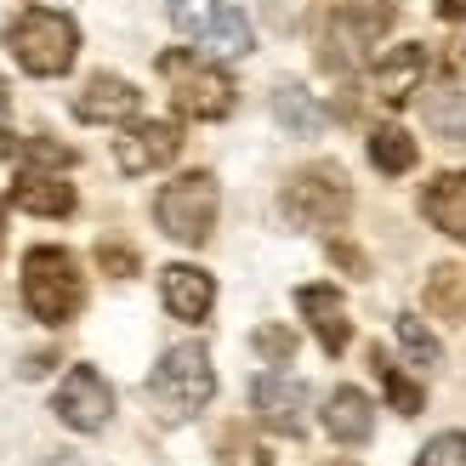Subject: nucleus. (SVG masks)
Listing matches in <instances>:
<instances>
[{
    "label": "nucleus",
    "mask_w": 466,
    "mask_h": 466,
    "mask_svg": "<svg viewBox=\"0 0 466 466\" xmlns=\"http://www.w3.org/2000/svg\"><path fill=\"white\" fill-rule=\"evenodd\" d=\"M6 52L17 57L23 75L57 80L80 57V23L68 17V12H57V6H23L6 23Z\"/></svg>",
    "instance_id": "f257e3e1"
},
{
    "label": "nucleus",
    "mask_w": 466,
    "mask_h": 466,
    "mask_svg": "<svg viewBox=\"0 0 466 466\" xmlns=\"http://www.w3.org/2000/svg\"><path fill=\"white\" fill-rule=\"evenodd\" d=\"M23 308H29V319L52 324V330L86 308L80 262L63 245H35L29 256H23Z\"/></svg>",
    "instance_id": "f03ea898"
},
{
    "label": "nucleus",
    "mask_w": 466,
    "mask_h": 466,
    "mask_svg": "<svg viewBox=\"0 0 466 466\" xmlns=\"http://www.w3.org/2000/svg\"><path fill=\"white\" fill-rule=\"evenodd\" d=\"M217 392V370H211V353L199 341H182V347H166V359L154 364L148 376V399L159 404V415L177 427V421H194V415L211 404Z\"/></svg>",
    "instance_id": "7ed1b4c3"
},
{
    "label": "nucleus",
    "mask_w": 466,
    "mask_h": 466,
    "mask_svg": "<svg viewBox=\"0 0 466 466\" xmlns=\"http://www.w3.org/2000/svg\"><path fill=\"white\" fill-rule=\"evenodd\" d=\"M279 211H285L290 228H308V233H330L347 222L353 211V188H347V171L319 159V166H301L285 188H279Z\"/></svg>",
    "instance_id": "20e7f679"
},
{
    "label": "nucleus",
    "mask_w": 466,
    "mask_h": 466,
    "mask_svg": "<svg viewBox=\"0 0 466 466\" xmlns=\"http://www.w3.org/2000/svg\"><path fill=\"white\" fill-rule=\"evenodd\" d=\"M159 75L171 86V103L177 114H188V120H228L233 114V75L205 57V52H166L159 57Z\"/></svg>",
    "instance_id": "39448f33"
},
{
    "label": "nucleus",
    "mask_w": 466,
    "mask_h": 466,
    "mask_svg": "<svg viewBox=\"0 0 466 466\" xmlns=\"http://www.w3.org/2000/svg\"><path fill=\"white\" fill-rule=\"evenodd\" d=\"M217 205H222V188L211 171H182L177 182H166L154 194V222L177 245H205L217 228Z\"/></svg>",
    "instance_id": "423d86ee"
},
{
    "label": "nucleus",
    "mask_w": 466,
    "mask_h": 466,
    "mask_svg": "<svg viewBox=\"0 0 466 466\" xmlns=\"http://www.w3.org/2000/svg\"><path fill=\"white\" fill-rule=\"evenodd\" d=\"M171 29L182 40H194V52L205 57H245L256 35H250V17L228 0H171Z\"/></svg>",
    "instance_id": "0eeeda50"
},
{
    "label": "nucleus",
    "mask_w": 466,
    "mask_h": 466,
    "mask_svg": "<svg viewBox=\"0 0 466 466\" xmlns=\"http://www.w3.org/2000/svg\"><path fill=\"white\" fill-rule=\"evenodd\" d=\"M57 421L63 427H75V432H103L108 427V415H114V387L97 364H75L68 376L57 381Z\"/></svg>",
    "instance_id": "6e6552de"
},
{
    "label": "nucleus",
    "mask_w": 466,
    "mask_h": 466,
    "mask_svg": "<svg viewBox=\"0 0 466 466\" xmlns=\"http://www.w3.org/2000/svg\"><path fill=\"white\" fill-rule=\"evenodd\" d=\"M177 154H182V126L177 120H131L120 137H114V166L126 177L166 171Z\"/></svg>",
    "instance_id": "1a4fd4ad"
},
{
    "label": "nucleus",
    "mask_w": 466,
    "mask_h": 466,
    "mask_svg": "<svg viewBox=\"0 0 466 466\" xmlns=\"http://www.w3.org/2000/svg\"><path fill=\"white\" fill-rule=\"evenodd\" d=\"M250 410L268 432H285V438L308 432V387L285 376V370H268V376L250 381Z\"/></svg>",
    "instance_id": "9d476101"
},
{
    "label": "nucleus",
    "mask_w": 466,
    "mask_h": 466,
    "mask_svg": "<svg viewBox=\"0 0 466 466\" xmlns=\"http://www.w3.org/2000/svg\"><path fill=\"white\" fill-rule=\"evenodd\" d=\"M392 29V0H341L330 12V63L341 57H359L364 46H376L381 35Z\"/></svg>",
    "instance_id": "9b49d317"
},
{
    "label": "nucleus",
    "mask_w": 466,
    "mask_h": 466,
    "mask_svg": "<svg viewBox=\"0 0 466 466\" xmlns=\"http://www.w3.org/2000/svg\"><path fill=\"white\" fill-rule=\"evenodd\" d=\"M159 301H166V313L182 319V324H205L217 308V279L194 268V262H171L159 273Z\"/></svg>",
    "instance_id": "f8f14e48"
},
{
    "label": "nucleus",
    "mask_w": 466,
    "mask_h": 466,
    "mask_svg": "<svg viewBox=\"0 0 466 466\" xmlns=\"http://www.w3.org/2000/svg\"><path fill=\"white\" fill-rule=\"evenodd\" d=\"M296 313L308 319V330L319 336V347L330 359L347 353V341H353V319H347V301L336 285H301L296 290Z\"/></svg>",
    "instance_id": "ddd939ff"
},
{
    "label": "nucleus",
    "mask_w": 466,
    "mask_h": 466,
    "mask_svg": "<svg viewBox=\"0 0 466 466\" xmlns=\"http://www.w3.org/2000/svg\"><path fill=\"white\" fill-rule=\"evenodd\" d=\"M421 80H427V46H415V40L392 46V52H381L370 63V86H376V97L387 108H404L421 91Z\"/></svg>",
    "instance_id": "4468645a"
},
{
    "label": "nucleus",
    "mask_w": 466,
    "mask_h": 466,
    "mask_svg": "<svg viewBox=\"0 0 466 466\" xmlns=\"http://www.w3.org/2000/svg\"><path fill=\"white\" fill-rule=\"evenodd\" d=\"M137 108H143V91L120 75H91L86 91H75V120L86 126H126L137 120Z\"/></svg>",
    "instance_id": "2eb2a0df"
},
{
    "label": "nucleus",
    "mask_w": 466,
    "mask_h": 466,
    "mask_svg": "<svg viewBox=\"0 0 466 466\" xmlns=\"http://www.w3.org/2000/svg\"><path fill=\"white\" fill-rule=\"evenodd\" d=\"M421 217L450 233L455 245H466V171H438L421 188Z\"/></svg>",
    "instance_id": "dca6fc26"
},
{
    "label": "nucleus",
    "mask_w": 466,
    "mask_h": 466,
    "mask_svg": "<svg viewBox=\"0 0 466 466\" xmlns=\"http://www.w3.org/2000/svg\"><path fill=\"white\" fill-rule=\"evenodd\" d=\"M324 432L336 438V444H370L376 438V404L364 399L359 387H336L330 399H324Z\"/></svg>",
    "instance_id": "f3484780"
},
{
    "label": "nucleus",
    "mask_w": 466,
    "mask_h": 466,
    "mask_svg": "<svg viewBox=\"0 0 466 466\" xmlns=\"http://www.w3.org/2000/svg\"><path fill=\"white\" fill-rule=\"evenodd\" d=\"M12 205L29 217H68L75 211V182H63V171H17Z\"/></svg>",
    "instance_id": "a211bd4d"
},
{
    "label": "nucleus",
    "mask_w": 466,
    "mask_h": 466,
    "mask_svg": "<svg viewBox=\"0 0 466 466\" xmlns=\"http://www.w3.org/2000/svg\"><path fill=\"white\" fill-rule=\"evenodd\" d=\"M421 114H427V126L444 137V143H466V80L444 75L421 97Z\"/></svg>",
    "instance_id": "6ab92c4d"
},
{
    "label": "nucleus",
    "mask_w": 466,
    "mask_h": 466,
    "mask_svg": "<svg viewBox=\"0 0 466 466\" xmlns=\"http://www.w3.org/2000/svg\"><path fill=\"white\" fill-rule=\"evenodd\" d=\"M0 154L17 159L23 171H68V166H75V148L52 143V137H12V131H0Z\"/></svg>",
    "instance_id": "aec40b11"
},
{
    "label": "nucleus",
    "mask_w": 466,
    "mask_h": 466,
    "mask_svg": "<svg viewBox=\"0 0 466 466\" xmlns=\"http://www.w3.org/2000/svg\"><path fill=\"white\" fill-rule=\"evenodd\" d=\"M415 159H421V148H415V137L404 126H376V131H370V166H376L381 177L415 171Z\"/></svg>",
    "instance_id": "412c9836"
},
{
    "label": "nucleus",
    "mask_w": 466,
    "mask_h": 466,
    "mask_svg": "<svg viewBox=\"0 0 466 466\" xmlns=\"http://www.w3.org/2000/svg\"><path fill=\"white\" fill-rule=\"evenodd\" d=\"M273 120L285 126L290 137H319V126H324V108L313 103V91H301L296 80H285L273 91Z\"/></svg>",
    "instance_id": "4be33fe9"
},
{
    "label": "nucleus",
    "mask_w": 466,
    "mask_h": 466,
    "mask_svg": "<svg viewBox=\"0 0 466 466\" xmlns=\"http://www.w3.org/2000/svg\"><path fill=\"white\" fill-rule=\"evenodd\" d=\"M370 364H376V376H381V392H387V404L399 410V415H421V410H427V392L415 387V381L404 376V370H399V364H392V359L381 353V347L370 353Z\"/></svg>",
    "instance_id": "5701e85b"
},
{
    "label": "nucleus",
    "mask_w": 466,
    "mask_h": 466,
    "mask_svg": "<svg viewBox=\"0 0 466 466\" xmlns=\"http://www.w3.org/2000/svg\"><path fill=\"white\" fill-rule=\"evenodd\" d=\"M427 308L438 319H461L466 313V268H432V279H427Z\"/></svg>",
    "instance_id": "b1692460"
},
{
    "label": "nucleus",
    "mask_w": 466,
    "mask_h": 466,
    "mask_svg": "<svg viewBox=\"0 0 466 466\" xmlns=\"http://www.w3.org/2000/svg\"><path fill=\"white\" fill-rule=\"evenodd\" d=\"M399 347L410 353V364H421V370H438V364H444V347H438V336L427 330L421 313H399Z\"/></svg>",
    "instance_id": "393cba45"
},
{
    "label": "nucleus",
    "mask_w": 466,
    "mask_h": 466,
    "mask_svg": "<svg viewBox=\"0 0 466 466\" xmlns=\"http://www.w3.org/2000/svg\"><path fill=\"white\" fill-rule=\"evenodd\" d=\"M250 347L262 353V364H290L296 359V330H285V324H262V330L250 336Z\"/></svg>",
    "instance_id": "a878e982"
},
{
    "label": "nucleus",
    "mask_w": 466,
    "mask_h": 466,
    "mask_svg": "<svg viewBox=\"0 0 466 466\" xmlns=\"http://www.w3.org/2000/svg\"><path fill=\"white\" fill-rule=\"evenodd\" d=\"M415 466H466V432H438L432 444L415 455Z\"/></svg>",
    "instance_id": "bb28decb"
},
{
    "label": "nucleus",
    "mask_w": 466,
    "mask_h": 466,
    "mask_svg": "<svg viewBox=\"0 0 466 466\" xmlns=\"http://www.w3.org/2000/svg\"><path fill=\"white\" fill-rule=\"evenodd\" d=\"M97 262H103V273H114V279H131V273H137V250L103 239V245H97Z\"/></svg>",
    "instance_id": "cd10ccee"
},
{
    "label": "nucleus",
    "mask_w": 466,
    "mask_h": 466,
    "mask_svg": "<svg viewBox=\"0 0 466 466\" xmlns=\"http://www.w3.org/2000/svg\"><path fill=\"white\" fill-rule=\"evenodd\" d=\"M222 466H273V455L262 444H245V438H228L222 450Z\"/></svg>",
    "instance_id": "c85d7f7f"
},
{
    "label": "nucleus",
    "mask_w": 466,
    "mask_h": 466,
    "mask_svg": "<svg viewBox=\"0 0 466 466\" xmlns=\"http://www.w3.org/2000/svg\"><path fill=\"white\" fill-rule=\"evenodd\" d=\"M330 256H336V262H341V268H353V273H359V279H364V273H370V262H364V256H359V250H353V245H330Z\"/></svg>",
    "instance_id": "c756f323"
},
{
    "label": "nucleus",
    "mask_w": 466,
    "mask_h": 466,
    "mask_svg": "<svg viewBox=\"0 0 466 466\" xmlns=\"http://www.w3.org/2000/svg\"><path fill=\"white\" fill-rule=\"evenodd\" d=\"M438 17H444V23H466V0H438Z\"/></svg>",
    "instance_id": "7c9ffc66"
},
{
    "label": "nucleus",
    "mask_w": 466,
    "mask_h": 466,
    "mask_svg": "<svg viewBox=\"0 0 466 466\" xmlns=\"http://www.w3.org/2000/svg\"><path fill=\"white\" fill-rule=\"evenodd\" d=\"M46 370H52V353H35V359H23V376H29V381H35V376H46Z\"/></svg>",
    "instance_id": "2f4dec72"
},
{
    "label": "nucleus",
    "mask_w": 466,
    "mask_h": 466,
    "mask_svg": "<svg viewBox=\"0 0 466 466\" xmlns=\"http://www.w3.org/2000/svg\"><path fill=\"white\" fill-rule=\"evenodd\" d=\"M0 245H6V199H0Z\"/></svg>",
    "instance_id": "473e14b6"
},
{
    "label": "nucleus",
    "mask_w": 466,
    "mask_h": 466,
    "mask_svg": "<svg viewBox=\"0 0 466 466\" xmlns=\"http://www.w3.org/2000/svg\"><path fill=\"white\" fill-rule=\"evenodd\" d=\"M52 466H80V461H68V455H63V461H52Z\"/></svg>",
    "instance_id": "72a5a7b5"
},
{
    "label": "nucleus",
    "mask_w": 466,
    "mask_h": 466,
    "mask_svg": "<svg viewBox=\"0 0 466 466\" xmlns=\"http://www.w3.org/2000/svg\"><path fill=\"white\" fill-rule=\"evenodd\" d=\"M0 108H6V80H0Z\"/></svg>",
    "instance_id": "f704fd0d"
}]
</instances>
